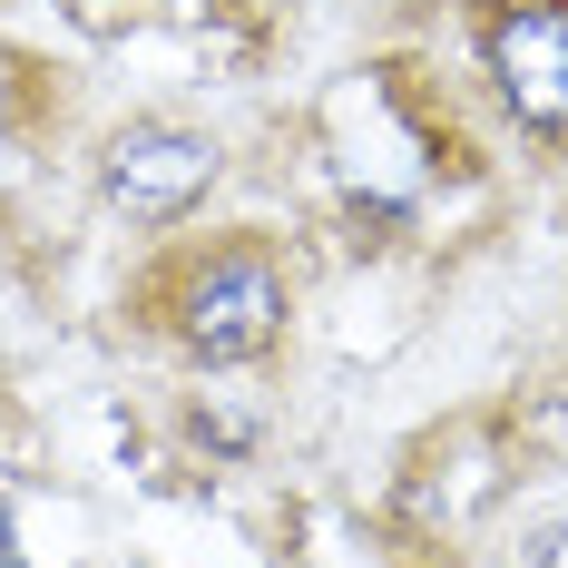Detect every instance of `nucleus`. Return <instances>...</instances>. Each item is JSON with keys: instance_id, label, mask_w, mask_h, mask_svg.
I'll use <instances>...</instances> for the list:
<instances>
[{"instance_id": "nucleus-1", "label": "nucleus", "mask_w": 568, "mask_h": 568, "mask_svg": "<svg viewBox=\"0 0 568 568\" xmlns=\"http://www.w3.org/2000/svg\"><path fill=\"white\" fill-rule=\"evenodd\" d=\"M138 324L186 353V363H255L284 334V265L265 235H206V245H168L148 275H138Z\"/></svg>"}, {"instance_id": "nucleus-2", "label": "nucleus", "mask_w": 568, "mask_h": 568, "mask_svg": "<svg viewBox=\"0 0 568 568\" xmlns=\"http://www.w3.org/2000/svg\"><path fill=\"white\" fill-rule=\"evenodd\" d=\"M226 148L186 118H128L109 148H99V196H109L128 226H176L216 196Z\"/></svg>"}, {"instance_id": "nucleus-3", "label": "nucleus", "mask_w": 568, "mask_h": 568, "mask_svg": "<svg viewBox=\"0 0 568 568\" xmlns=\"http://www.w3.org/2000/svg\"><path fill=\"white\" fill-rule=\"evenodd\" d=\"M480 69L529 138H568V0H490Z\"/></svg>"}, {"instance_id": "nucleus-4", "label": "nucleus", "mask_w": 568, "mask_h": 568, "mask_svg": "<svg viewBox=\"0 0 568 568\" xmlns=\"http://www.w3.org/2000/svg\"><path fill=\"white\" fill-rule=\"evenodd\" d=\"M0 568H30V549H20V529H10V510H0Z\"/></svg>"}]
</instances>
